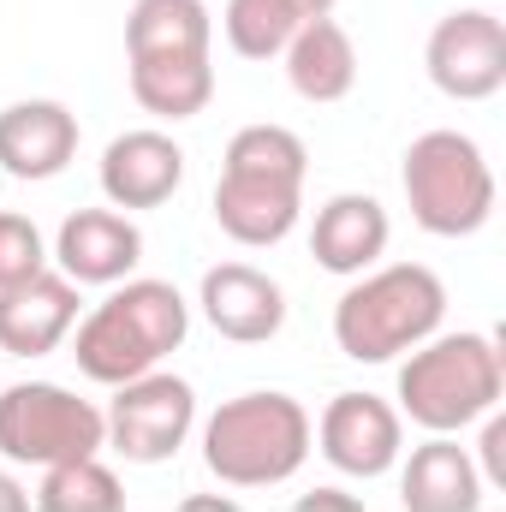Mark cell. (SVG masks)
<instances>
[{"label":"cell","mask_w":506,"mask_h":512,"mask_svg":"<svg viewBox=\"0 0 506 512\" xmlns=\"http://www.w3.org/2000/svg\"><path fill=\"white\" fill-rule=\"evenodd\" d=\"M203 316H209V328L221 340L262 346L286 322V292L251 262H221V268L203 274Z\"/></svg>","instance_id":"obj_12"},{"label":"cell","mask_w":506,"mask_h":512,"mask_svg":"<svg viewBox=\"0 0 506 512\" xmlns=\"http://www.w3.org/2000/svg\"><path fill=\"white\" fill-rule=\"evenodd\" d=\"M483 483L506 489V417H489L483 429Z\"/></svg>","instance_id":"obj_24"},{"label":"cell","mask_w":506,"mask_h":512,"mask_svg":"<svg viewBox=\"0 0 506 512\" xmlns=\"http://www.w3.org/2000/svg\"><path fill=\"white\" fill-rule=\"evenodd\" d=\"M102 423H108V441H114L120 459H131V465H167L185 447L191 423H197V393L179 376L149 370V376L120 387V399H114V411Z\"/></svg>","instance_id":"obj_8"},{"label":"cell","mask_w":506,"mask_h":512,"mask_svg":"<svg viewBox=\"0 0 506 512\" xmlns=\"http://www.w3.org/2000/svg\"><path fill=\"white\" fill-rule=\"evenodd\" d=\"M54 256H60L72 286H114V280H126L131 268L143 262V233L131 227L120 209H78L60 227Z\"/></svg>","instance_id":"obj_14"},{"label":"cell","mask_w":506,"mask_h":512,"mask_svg":"<svg viewBox=\"0 0 506 512\" xmlns=\"http://www.w3.org/2000/svg\"><path fill=\"white\" fill-rule=\"evenodd\" d=\"M286 78L304 102H346L358 84V48L346 36V24L334 18H310L292 42H286Z\"/></svg>","instance_id":"obj_17"},{"label":"cell","mask_w":506,"mask_h":512,"mask_svg":"<svg viewBox=\"0 0 506 512\" xmlns=\"http://www.w3.org/2000/svg\"><path fill=\"white\" fill-rule=\"evenodd\" d=\"M399 405L417 429L453 435L501 405V352L489 334H447L411 352L399 370Z\"/></svg>","instance_id":"obj_5"},{"label":"cell","mask_w":506,"mask_h":512,"mask_svg":"<svg viewBox=\"0 0 506 512\" xmlns=\"http://www.w3.org/2000/svg\"><path fill=\"white\" fill-rule=\"evenodd\" d=\"M381 251H387V209L376 197L346 191V197L322 203V215L310 227V256L328 274H364V268H376Z\"/></svg>","instance_id":"obj_16"},{"label":"cell","mask_w":506,"mask_h":512,"mask_svg":"<svg viewBox=\"0 0 506 512\" xmlns=\"http://www.w3.org/2000/svg\"><path fill=\"white\" fill-rule=\"evenodd\" d=\"M48 268V251H42V233L24 221V215H0V292L42 274Z\"/></svg>","instance_id":"obj_23"},{"label":"cell","mask_w":506,"mask_h":512,"mask_svg":"<svg viewBox=\"0 0 506 512\" xmlns=\"http://www.w3.org/2000/svg\"><path fill=\"white\" fill-rule=\"evenodd\" d=\"M209 6L203 0H137L126 18V60H209Z\"/></svg>","instance_id":"obj_18"},{"label":"cell","mask_w":506,"mask_h":512,"mask_svg":"<svg viewBox=\"0 0 506 512\" xmlns=\"http://www.w3.org/2000/svg\"><path fill=\"white\" fill-rule=\"evenodd\" d=\"M42 512H126V489L108 465L96 459H72V465H48L42 489H36Z\"/></svg>","instance_id":"obj_22"},{"label":"cell","mask_w":506,"mask_h":512,"mask_svg":"<svg viewBox=\"0 0 506 512\" xmlns=\"http://www.w3.org/2000/svg\"><path fill=\"white\" fill-rule=\"evenodd\" d=\"M108 441V423L90 399L66 393L54 382H18L0 393V453L18 465H72L96 459Z\"/></svg>","instance_id":"obj_7"},{"label":"cell","mask_w":506,"mask_h":512,"mask_svg":"<svg viewBox=\"0 0 506 512\" xmlns=\"http://www.w3.org/2000/svg\"><path fill=\"white\" fill-rule=\"evenodd\" d=\"M78 322V286L66 274H30L0 292V352L6 358H48Z\"/></svg>","instance_id":"obj_11"},{"label":"cell","mask_w":506,"mask_h":512,"mask_svg":"<svg viewBox=\"0 0 506 512\" xmlns=\"http://www.w3.org/2000/svg\"><path fill=\"white\" fill-rule=\"evenodd\" d=\"M405 512H477L483 507V477L471 465V453L447 435L423 441L405 465Z\"/></svg>","instance_id":"obj_19"},{"label":"cell","mask_w":506,"mask_h":512,"mask_svg":"<svg viewBox=\"0 0 506 512\" xmlns=\"http://www.w3.org/2000/svg\"><path fill=\"white\" fill-rule=\"evenodd\" d=\"M131 96L155 120H197L215 96V66L209 60H137Z\"/></svg>","instance_id":"obj_21"},{"label":"cell","mask_w":506,"mask_h":512,"mask_svg":"<svg viewBox=\"0 0 506 512\" xmlns=\"http://www.w3.org/2000/svg\"><path fill=\"white\" fill-rule=\"evenodd\" d=\"M304 137L286 126H245L227 143V167L215 185V221L233 245H280L298 221L304 197Z\"/></svg>","instance_id":"obj_1"},{"label":"cell","mask_w":506,"mask_h":512,"mask_svg":"<svg viewBox=\"0 0 506 512\" xmlns=\"http://www.w3.org/2000/svg\"><path fill=\"white\" fill-rule=\"evenodd\" d=\"M316 435H322V453H328L334 471H346V477H381L399 459L405 423L376 393H340V399H328Z\"/></svg>","instance_id":"obj_10"},{"label":"cell","mask_w":506,"mask_h":512,"mask_svg":"<svg viewBox=\"0 0 506 512\" xmlns=\"http://www.w3.org/2000/svg\"><path fill=\"white\" fill-rule=\"evenodd\" d=\"M78 155V120L60 102H18L0 114V167L12 179H54Z\"/></svg>","instance_id":"obj_15"},{"label":"cell","mask_w":506,"mask_h":512,"mask_svg":"<svg viewBox=\"0 0 506 512\" xmlns=\"http://www.w3.org/2000/svg\"><path fill=\"white\" fill-rule=\"evenodd\" d=\"M411 221L435 239H471L495 215V167L465 131H423L405 149Z\"/></svg>","instance_id":"obj_6"},{"label":"cell","mask_w":506,"mask_h":512,"mask_svg":"<svg viewBox=\"0 0 506 512\" xmlns=\"http://www.w3.org/2000/svg\"><path fill=\"white\" fill-rule=\"evenodd\" d=\"M310 18H334V0H227V42L245 60H274Z\"/></svg>","instance_id":"obj_20"},{"label":"cell","mask_w":506,"mask_h":512,"mask_svg":"<svg viewBox=\"0 0 506 512\" xmlns=\"http://www.w3.org/2000/svg\"><path fill=\"white\" fill-rule=\"evenodd\" d=\"M423 66H429V78H435L441 96H453V102H489L506 84V24L495 12H483V6L447 12L429 30Z\"/></svg>","instance_id":"obj_9"},{"label":"cell","mask_w":506,"mask_h":512,"mask_svg":"<svg viewBox=\"0 0 506 512\" xmlns=\"http://www.w3.org/2000/svg\"><path fill=\"white\" fill-rule=\"evenodd\" d=\"M310 453V411L292 393L227 399L203 429V459L233 489H274Z\"/></svg>","instance_id":"obj_4"},{"label":"cell","mask_w":506,"mask_h":512,"mask_svg":"<svg viewBox=\"0 0 506 512\" xmlns=\"http://www.w3.org/2000/svg\"><path fill=\"white\" fill-rule=\"evenodd\" d=\"M447 316V286L423 262H393L370 280H358L334 310V340L358 364H387L411 346H423Z\"/></svg>","instance_id":"obj_3"},{"label":"cell","mask_w":506,"mask_h":512,"mask_svg":"<svg viewBox=\"0 0 506 512\" xmlns=\"http://www.w3.org/2000/svg\"><path fill=\"white\" fill-rule=\"evenodd\" d=\"M304 512H358V501H346L340 489H316V495L304 501Z\"/></svg>","instance_id":"obj_25"},{"label":"cell","mask_w":506,"mask_h":512,"mask_svg":"<svg viewBox=\"0 0 506 512\" xmlns=\"http://www.w3.org/2000/svg\"><path fill=\"white\" fill-rule=\"evenodd\" d=\"M185 179V149L167 131H126L102 155V191L114 209H161Z\"/></svg>","instance_id":"obj_13"},{"label":"cell","mask_w":506,"mask_h":512,"mask_svg":"<svg viewBox=\"0 0 506 512\" xmlns=\"http://www.w3.org/2000/svg\"><path fill=\"white\" fill-rule=\"evenodd\" d=\"M0 512H30V495H24L12 477H0Z\"/></svg>","instance_id":"obj_26"},{"label":"cell","mask_w":506,"mask_h":512,"mask_svg":"<svg viewBox=\"0 0 506 512\" xmlns=\"http://www.w3.org/2000/svg\"><path fill=\"white\" fill-rule=\"evenodd\" d=\"M191 310L167 280H126L108 304H96L78 328V370L102 387H126L149 376L167 352L185 346Z\"/></svg>","instance_id":"obj_2"}]
</instances>
